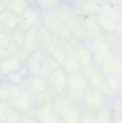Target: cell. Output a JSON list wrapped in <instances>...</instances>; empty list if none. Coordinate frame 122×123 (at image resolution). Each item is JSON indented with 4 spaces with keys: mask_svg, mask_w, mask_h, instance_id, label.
<instances>
[{
    "mask_svg": "<svg viewBox=\"0 0 122 123\" xmlns=\"http://www.w3.org/2000/svg\"><path fill=\"white\" fill-rule=\"evenodd\" d=\"M101 91L105 97L111 98L114 95V91L109 87L106 82L104 83L100 87Z\"/></svg>",
    "mask_w": 122,
    "mask_h": 123,
    "instance_id": "obj_20",
    "label": "cell"
},
{
    "mask_svg": "<svg viewBox=\"0 0 122 123\" xmlns=\"http://www.w3.org/2000/svg\"><path fill=\"white\" fill-rule=\"evenodd\" d=\"M106 39H107V40L106 41L108 44L109 43L110 44H114L117 42V38L114 36L110 35L108 37H106Z\"/></svg>",
    "mask_w": 122,
    "mask_h": 123,
    "instance_id": "obj_27",
    "label": "cell"
},
{
    "mask_svg": "<svg viewBox=\"0 0 122 123\" xmlns=\"http://www.w3.org/2000/svg\"><path fill=\"white\" fill-rule=\"evenodd\" d=\"M11 42V37L6 34L1 33L0 37V46L1 48H6Z\"/></svg>",
    "mask_w": 122,
    "mask_h": 123,
    "instance_id": "obj_23",
    "label": "cell"
},
{
    "mask_svg": "<svg viewBox=\"0 0 122 123\" xmlns=\"http://www.w3.org/2000/svg\"><path fill=\"white\" fill-rule=\"evenodd\" d=\"M55 37L49 31H41L38 32L39 49L46 51L51 45Z\"/></svg>",
    "mask_w": 122,
    "mask_h": 123,
    "instance_id": "obj_10",
    "label": "cell"
},
{
    "mask_svg": "<svg viewBox=\"0 0 122 123\" xmlns=\"http://www.w3.org/2000/svg\"><path fill=\"white\" fill-rule=\"evenodd\" d=\"M105 82L114 91L120 89L122 87V73L115 72L107 75Z\"/></svg>",
    "mask_w": 122,
    "mask_h": 123,
    "instance_id": "obj_13",
    "label": "cell"
},
{
    "mask_svg": "<svg viewBox=\"0 0 122 123\" xmlns=\"http://www.w3.org/2000/svg\"><path fill=\"white\" fill-rule=\"evenodd\" d=\"M47 80L49 86L55 91L67 92L68 74L62 67L55 71Z\"/></svg>",
    "mask_w": 122,
    "mask_h": 123,
    "instance_id": "obj_2",
    "label": "cell"
},
{
    "mask_svg": "<svg viewBox=\"0 0 122 123\" xmlns=\"http://www.w3.org/2000/svg\"><path fill=\"white\" fill-rule=\"evenodd\" d=\"M95 52L109 54V47L106 41L102 37H98L93 42Z\"/></svg>",
    "mask_w": 122,
    "mask_h": 123,
    "instance_id": "obj_15",
    "label": "cell"
},
{
    "mask_svg": "<svg viewBox=\"0 0 122 123\" xmlns=\"http://www.w3.org/2000/svg\"><path fill=\"white\" fill-rule=\"evenodd\" d=\"M22 63L16 56L11 57L1 61L0 72L1 75L6 76L18 70Z\"/></svg>",
    "mask_w": 122,
    "mask_h": 123,
    "instance_id": "obj_6",
    "label": "cell"
},
{
    "mask_svg": "<svg viewBox=\"0 0 122 123\" xmlns=\"http://www.w3.org/2000/svg\"><path fill=\"white\" fill-rule=\"evenodd\" d=\"M80 64L78 57H67L62 68L67 73L79 70Z\"/></svg>",
    "mask_w": 122,
    "mask_h": 123,
    "instance_id": "obj_14",
    "label": "cell"
},
{
    "mask_svg": "<svg viewBox=\"0 0 122 123\" xmlns=\"http://www.w3.org/2000/svg\"><path fill=\"white\" fill-rule=\"evenodd\" d=\"M78 57L80 65H89L91 61V52L86 47L81 46L79 48Z\"/></svg>",
    "mask_w": 122,
    "mask_h": 123,
    "instance_id": "obj_16",
    "label": "cell"
},
{
    "mask_svg": "<svg viewBox=\"0 0 122 123\" xmlns=\"http://www.w3.org/2000/svg\"><path fill=\"white\" fill-rule=\"evenodd\" d=\"M30 54H29L23 48L19 49L16 56L22 63H26Z\"/></svg>",
    "mask_w": 122,
    "mask_h": 123,
    "instance_id": "obj_24",
    "label": "cell"
},
{
    "mask_svg": "<svg viewBox=\"0 0 122 123\" xmlns=\"http://www.w3.org/2000/svg\"><path fill=\"white\" fill-rule=\"evenodd\" d=\"M30 76L28 68L24 64L16 71L6 76V80L9 84L21 85L24 80Z\"/></svg>",
    "mask_w": 122,
    "mask_h": 123,
    "instance_id": "obj_9",
    "label": "cell"
},
{
    "mask_svg": "<svg viewBox=\"0 0 122 123\" xmlns=\"http://www.w3.org/2000/svg\"><path fill=\"white\" fill-rule=\"evenodd\" d=\"M109 54L95 52L94 60L95 63L97 65H102L109 57Z\"/></svg>",
    "mask_w": 122,
    "mask_h": 123,
    "instance_id": "obj_22",
    "label": "cell"
},
{
    "mask_svg": "<svg viewBox=\"0 0 122 123\" xmlns=\"http://www.w3.org/2000/svg\"><path fill=\"white\" fill-rule=\"evenodd\" d=\"M85 44L86 48L90 52H95L93 42H91L89 39L85 41Z\"/></svg>",
    "mask_w": 122,
    "mask_h": 123,
    "instance_id": "obj_26",
    "label": "cell"
},
{
    "mask_svg": "<svg viewBox=\"0 0 122 123\" xmlns=\"http://www.w3.org/2000/svg\"><path fill=\"white\" fill-rule=\"evenodd\" d=\"M25 90L32 94H38L48 88L50 86L46 79L39 76H29L21 84Z\"/></svg>",
    "mask_w": 122,
    "mask_h": 123,
    "instance_id": "obj_3",
    "label": "cell"
},
{
    "mask_svg": "<svg viewBox=\"0 0 122 123\" xmlns=\"http://www.w3.org/2000/svg\"><path fill=\"white\" fill-rule=\"evenodd\" d=\"M118 57L114 55H109L102 66V71L106 75L116 72Z\"/></svg>",
    "mask_w": 122,
    "mask_h": 123,
    "instance_id": "obj_11",
    "label": "cell"
},
{
    "mask_svg": "<svg viewBox=\"0 0 122 123\" xmlns=\"http://www.w3.org/2000/svg\"><path fill=\"white\" fill-rule=\"evenodd\" d=\"M38 32L37 30H30L25 34L24 43L22 48L30 54L39 50Z\"/></svg>",
    "mask_w": 122,
    "mask_h": 123,
    "instance_id": "obj_7",
    "label": "cell"
},
{
    "mask_svg": "<svg viewBox=\"0 0 122 123\" xmlns=\"http://www.w3.org/2000/svg\"><path fill=\"white\" fill-rule=\"evenodd\" d=\"M0 60H3L11 57L6 48H0Z\"/></svg>",
    "mask_w": 122,
    "mask_h": 123,
    "instance_id": "obj_25",
    "label": "cell"
},
{
    "mask_svg": "<svg viewBox=\"0 0 122 123\" xmlns=\"http://www.w3.org/2000/svg\"><path fill=\"white\" fill-rule=\"evenodd\" d=\"M50 55L58 62L61 67H63L67 58L66 54L65 51L57 48L52 52Z\"/></svg>",
    "mask_w": 122,
    "mask_h": 123,
    "instance_id": "obj_17",
    "label": "cell"
},
{
    "mask_svg": "<svg viewBox=\"0 0 122 123\" xmlns=\"http://www.w3.org/2000/svg\"><path fill=\"white\" fill-rule=\"evenodd\" d=\"M61 67L55 59L49 55L42 64L39 76L47 79L52 73Z\"/></svg>",
    "mask_w": 122,
    "mask_h": 123,
    "instance_id": "obj_8",
    "label": "cell"
},
{
    "mask_svg": "<svg viewBox=\"0 0 122 123\" xmlns=\"http://www.w3.org/2000/svg\"><path fill=\"white\" fill-rule=\"evenodd\" d=\"M120 40L119 43L120 47L122 49V32H120L119 34Z\"/></svg>",
    "mask_w": 122,
    "mask_h": 123,
    "instance_id": "obj_30",
    "label": "cell"
},
{
    "mask_svg": "<svg viewBox=\"0 0 122 123\" xmlns=\"http://www.w3.org/2000/svg\"><path fill=\"white\" fill-rule=\"evenodd\" d=\"M25 35L20 31L15 32L11 37V40L16 44L20 48H22L24 43Z\"/></svg>",
    "mask_w": 122,
    "mask_h": 123,
    "instance_id": "obj_19",
    "label": "cell"
},
{
    "mask_svg": "<svg viewBox=\"0 0 122 123\" xmlns=\"http://www.w3.org/2000/svg\"><path fill=\"white\" fill-rule=\"evenodd\" d=\"M119 97L120 98L122 99V89H120L119 92Z\"/></svg>",
    "mask_w": 122,
    "mask_h": 123,
    "instance_id": "obj_31",
    "label": "cell"
},
{
    "mask_svg": "<svg viewBox=\"0 0 122 123\" xmlns=\"http://www.w3.org/2000/svg\"><path fill=\"white\" fill-rule=\"evenodd\" d=\"M20 48L11 40V42L6 48L11 57L16 56Z\"/></svg>",
    "mask_w": 122,
    "mask_h": 123,
    "instance_id": "obj_21",
    "label": "cell"
},
{
    "mask_svg": "<svg viewBox=\"0 0 122 123\" xmlns=\"http://www.w3.org/2000/svg\"><path fill=\"white\" fill-rule=\"evenodd\" d=\"M117 28L118 31H119L120 32H122V22L119 24Z\"/></svg>",
    "mask_w": 122,
    "mask_h": 123,
    "instance_id": "obj_29",
    "label": "cell"
},
{
    "mask_svg": "<svg viewBox=\"0 0 122 123\" xmlns=\"http://www.w3.org/2000/svg\"><path fill=\"white\" fill-rule=\"evenodd\" d=\"M67 92L81 93L86 92L87 89L88 83L86 78L81 71L78 70L67 73Z\"/></svg>",
    "mask_w": 122,
    "mask_h": 123,
    "instance_id": "obj_1",
    "label": "cell"
},
{
    "mask_svg": "<svg viewBox=\"0 0 122 123\" xmlns=\"http://www.w3.org/2000/svg\"><path fill=\"white\" fill-rule=\"evenodd\" d=\"M84 123H98L96 120H95L94 117H92L91 116H87L84 120Z\"/></svg>",
    "mask_w": 122,
    "mask_h": 123,
    "instance_id": "obj_28",
    "label": "cell"
},
{
    "mask_svg": "<svg viewBox=\"0 0 122 123\" xmlns=\"http://www.w3.org/2000/svg\"><path fill=\"white\" fill-rule=\"evenodd\" d=\"M85 96L87 103L93 108L96 109L101 107L105 102L104 95L96 88L87 89Z\"/></svg>",
    "mask_w": 122,
    "mask_h": 123,
    "instance_id": "obj_5",
    "label": "cell"
},
{
    "mask_svg": "<svg viewBox=\"0 0 122 123\" xmlns=\"http://www.w3.org/2000/svg\"><path fill=\"white\" fill-rule=\"evenodd\" d=\"M109 111L103 110L97 113L96 120L98 123H113Z\"/></svg>",
    "mask_w": 122,
    "mask_h": 123,
    "instance_id": "obj_18",
    "label": "cell"
},
{
    "mask_svg": "<svg viewBox=\"0 0 122 123\" xmlns=\"http://www.w3.org/2000/svg\"><path fill=\"white\" fill-rule=\"evenodd\" d=\"M95 67L91 68L89 79L94 88L98 89L104 83V78L101 72Z\"/></svg>",
    "mask_w": 122,
    "mask_h": 123,
    "instance_id": "obj_12",
    "label": "cell"
},
{
    "mask_svg": "<svg viewBox=\"0 0 122 123\" xmlns=\"http://www.w3.org/2000/svg\"><path fill=\"white\" fill-rule=\"evenodd\" d=\"M49 55L46 51L39 49L29 55L25 64L30 76H39L42 64Z\"/></svg>",
    "mask_w": 122,
    "mask_h": 123,
    "instance_id": "obj_4",
    "label": "cell"
}]
</instances>
